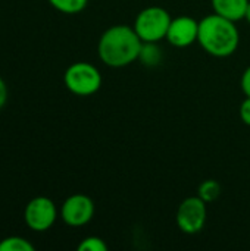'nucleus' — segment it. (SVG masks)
Wrapping results in <instances>:
<instances>
[{
    "mask_svg": "<svg viewBox=\"0 0 250 251\" xmlns=\"http://www.w3.org/2000/svg\"><path fill=\"white\" fill-rule=\"evenodd\" d=\"M141 47L143 41L134 26L113 25L102 34L97 51L102 62L108 66L124 68L140 57Z\"/></svg>",
    "mask_w": 250,
    "mask_h": 251,
    "instance_id": "obj_1",
    "label": "nucleus"
},
{
    "mask_svg": "<svg viewBox=\"0 0 250 251\" xmlns=\"http://www.w3.org/2000/svg\"><path fill=\"white\" fill-rule=\"evenodd\" d=\"M197 41L211 56L227 57L237 50L240 34L233 21L214 13L199 22Z\"/></svg>",
    "mask_w": 250,
    "mask_h": 251,
    "instance_id": "obj_2",
    "label": "nucleus"
},
{
    "mask_svg": "<svg viewBox=\"0 0 250 251\" xmlns=\"http://www.w3.org/2000/svg\"><path fill=\"white\" fill-rule=\"evenodd\" d=\"M171 21L169 13L164 7L150 6L137 15L134 29L143 43H158L167 38Z\"/></svg>",
    "mask_w": 250,
    "mask_h": 251,
    "instance_id": "obj_3",
    "label": "nucleus"
},
{
    "mask_svg": "<svg viewBox=\"0 0 250 251\" xmlns=\"http://www.w3.org/2000/svg\"><path fill=\"white\" fill-rule=\"evenodd\" d=\"M66 88L77 96H91L102 87V75L96 66L87 62L72 63L63 76Z\"/></svg>",
    "mask_w": 250,
    "mask_h": 251,
    "instance_id": "obj_4",
    "label": "nucleus"
},
{
    "mask_svg": "<svg viewBox=\"0 0 250 251\" xmlns=\"http://www.w3.org/2000/svg\"><path fill=\"white\" fill-rule=\"evenodd\" d=\"M57 218L55 203L47 197L32 199L24 210V221L31 231L44 232L53 226Z\"/></svg>",
    "mask_w": 250,
    "mask_h": 251,
    "instance_id": "obj_5",
    "label": "nucleus"
},
{
    "mask_svg": "<svg viewBox=\"0 0 250 251\" xmlns=\"http://www.w3.org/2000/svg\"><path fill=\"white\" fill-rule=\"evenodd\" d=\"M206 216V203L199 196L189 197L178 206L177 225L186 234H197L203 229Z\"/></svg>",
    "mask_w": 250,
    "mask_h": 251,
    "instance_id": "obj_6",
    "label": "nucleus"
},
{
    "mask_svg": "<svg viewBox=\"0 0 250 251\" xmlns=\"http://www.w3.org/2000/svg\"><path fill=\"white\" fill-rule=\"evenodd\" d=\"M94 203L84 194H74L68 197L60 209L62 221L69 226H83L93 219Z\"/></svg>",
    "mask_w": 250,
    "mask_h": 251,
    "instance_id": "obj_7",
    "label": "nucleus"
},
{
    "mask_svg": "<svg viewBox=\"0 0 250 251\" xmlns=\"http://www.w3.org/2000/svg\"><path fill=\"white\" fill-rule=\"evenodd\" d=\"M199 38V22L190 16H178L171 21L167 40L175 47H187Z\"/></svg>",
    "mask_w": 250,
    "mask_h": 251,
    "instance_id": "obj_8",
    "label": "nucleus"
},
{
    "mask_svg": "<svg viewBox=\"0 0 250 251\" xmlns=\"http://www.w3.org/2000/svg\"><path fill=\"white\" fill-rule=\"evenodd\" d=\"M249 0H212L214 12L233 22L245 19Z\"/></svg>",
    "mask_w": 250,
    "mask_h": 251,
    "instance_id": "obj_9",
    "label": "nucleus"
},
{
    "mask_svg": "<svg viewBox=\"0 0 250 251\" xmlns=\"http://www.w3.org/2000/svg\"><path fill=\"white\" fill-rule=\"evenodd\" d=\"M221 194V185L215 179H206L199 185L197 196L205 201V203H212L215 201Z\"/></svg>",
    "mask_w": 250,
    "mask_h": 251,
    "instance_id": "obj_10",
    "label": "nucleus"
},
{
    "mask_svg": "<svg viewBox=\"0 0 250 251\" xmlns=\"http://www.w3.org/2000/svg\"><path fill=\"white\" fill-rule=\"evenodd\" d=\"M0 251H34V246L22 237H7L0 241Z\"/></svg>",
    "mask_w": 250,
    "mask_h": 251,
    "instance_id": "obj_11",
    "label": "nucleus"
},
{
    "mask_svg": "<svg viewBox=\"0 0 250 251\" xmlns=\"http://www.w3.org/2000/svg\"><path fill=\"white\" fill-rule=\"evenodd\" d=\"M88 0H49V3L62 13H78L87 6Z\"/></svg>",
    "mask_w": 250,
    "mask_h": 251,
    "instance_id": "obj_12",
    "label": "nucleus"
},
{
    "mask_svg": "<svg viewBox=\"0 0 250 251\" xmlns=\"http://www.w3.org/2000/svg\"><path fill=\"white\" fill-rule=\"evenodd\" d=\"M155 44L156 43H143V47H141V51H140V59L146 65H156L161 60L159 49Z\"/></svg>",
    "mask_w": 250,
    "mask_h": 251,
    "instance_id": "obj_13",
    "label": "nucleus"
},
{
    "mask_svg": "<svg viewBox=\"0 0 250 251\" xmlns=\"http://www.w3.org/2000/svg\"><path fill=\"white\" fill-rule=\"evenodd\" d=\"M108 250V244L99 238V237H87L84 238L80 246L78 251H106Z\"/></svg>",
    "mask_w": 250,
    "mask_h": 251,
    "instance_id": "obj_14",
    "label": "nucleus"
},
{
    "mask_svg": "<svg viewBox=\"0 0 250 251\" xmlns=\"http://www.w3.org/2000/svg\"><path fill=\"white\" fill-rule=\"evenodd\" d=\"M240 118L248 126H250V97H246V100L240 106Z\"/></svg>",
    "mask_w": 250,
    "mask_h": 251,
    "instance_id": "obj_15",
    "label": "nucleus"
},
{
    "mask_svg": "<svg viewBox=\"0 0 250 251\" xmlns=\"http://www.w3.org/2000/svg\"><path fill=\"white\" fill-rule=\"evenodd\" d=\"M242 88H243V93L246 94V97H250V66L243 72V76H242Z\"/></svg>",
    "mask_w": 250,
    "mask_h": 251,
    "instance_id": "obj_16",
    "label": "nucleus"
},
{
    "mask_svg": "<svg viewBox=\"0 0 250 251\" xmlns=\"http://www.w3.org/2000/svg\"><path fill=\"white\" fill-rule=\"evenodd\" d=\"M7 101V87L6 82L0 78V109L6 104Z\"/></svg>",
    "mask_w": 250,
    "mask_h": 251,
    "instance_id": "obj_17",
    "label": "nucleus"
},
{
    "mask_svg": "<svg viewBox=\"0 0 250 251\" xmlns=\"http://www.w3.org/2000/svg\"><path fill=\"white\" fill-rule=\"evenodd\" d=\"M245 19L248 21L250 24V1H249V4H248V9H246V15H245Z\"/></svg>",
    "mask_w": 250,
    "mask_h": 251,
    "instance_id": "obj_18",
    "label": "nucleus"
}]
</instances>
